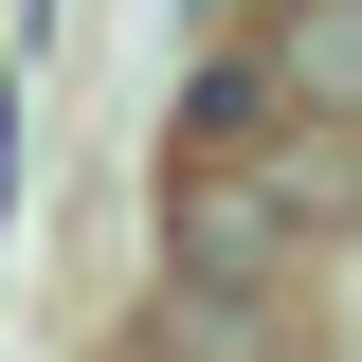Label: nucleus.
Returning <instances> with one entry per match:
<instances>
[{
	"label": "nucleus",
	"instance_id": "f03ea898",
	"mask_svg": "<svg viewBox=\"0 0 362 362\" xmlns=\"http://www.w3.org/2000/svg\"><path fill=\"white\" fill-rule=\"evenodd\" d=\"M254 90H290V109H326V127H362V0H290L254 54Z\"/></svg>",
	"mask_w": 362,
	"mask_h": 362
},
{
	"label": "nucleus",
	"instance_id": "f257e3e1",
	"mask_svg": "<svg viewBox=\"0 0 362 362\" xmlns=\"http://www.w3.org/2000/svg\"><path fill=\"white\" fill-rule=\"evenodd\" d=\"M344 199H362V145H308V127H290V145H254V127H199V163H181V199H163L199 326H235L272 272L308 254V235H344Z\"/></svg>",
	"mask_w": 362,
	"mask_h": 362
}]
</instances>
